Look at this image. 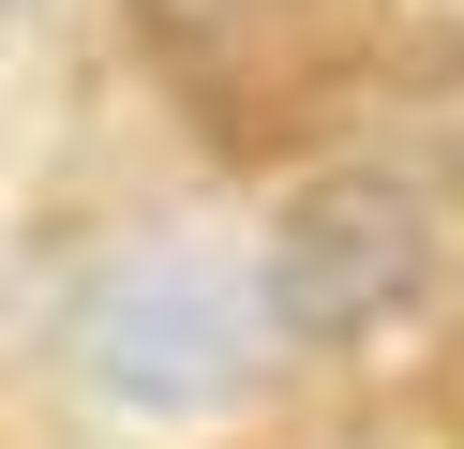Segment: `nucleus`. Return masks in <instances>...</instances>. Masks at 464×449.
I'll return each instance as SVG.
<instances>
[{
  "label": "nucleus",
  "mask_w": 464,
  "mask_h": 449,
  "mask_svg": "<svg viewBox=\"0 0 464 449\" xmlns=\"http://www.w3.org/2000/svg\"><path fill=\"white\" fill-rule=\"evenodd\" d=\"M61 345H75V375H91L105 405H135V419H210V405L255 389L270 299H255V269H225L210 239H135V255H105L91 285H75Z\"/></svg>",
  "instance_id": "obj_1"
},
{
  "label": "nucleus",
  "mask_w": 464,
  "mask_h": 449,
  "mask_svg": "<svg viewBox=\"0 0 464 449\" xmlns=\"http://www.w3.org/2000/svg\"><path fill=\"white\" fill-rule=\"evenodd\" d=\"M255 299H270L285 345H314V359H374V345H404V329L450 299V225H434L404 180L330 165V180H300V195H285Z\"/></svg>",
  "instance_id": "obj_2"
},
{
  "label": "nucleus",
  "mask_w": 464,
  "mask_h": 449,
  "mask_svg": "<svg viewBox=\"0 0 464 449\" xmlns=\"http://www.w3.org/2000/svg\"><path fill=\"white\" fill-rule=\"evenodd\" d=\"M150 60L225 120V135H270L314 75H330V0H135Z\"/></svg>",
  "instance_id": "obj_3"
}]
</instances>
